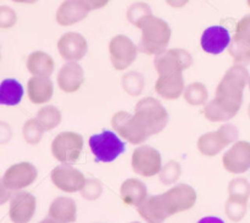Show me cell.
I'll list each match as a JSON object with an SVG mask.
<instances>
[{
	"instance_id": "obj_1",
	"label": "cell",
	"mask_w": 250,
	"mask_h": 223,
	"mask_svg": "<svg viewBox=\"0 0 250 223\" xmlns=\"http://www.w3.org/2000/svg\"><path fill=\"white\" fill-rule=\"evenodd\" d=\"M250 76L246 66L233 65L222 77L216 89V101L236 116L243 102V92L249 84Z\"/></svg>"
},
{
	"instance_id": "obj_2",
	"label": "cell",
	"mask_w": 250,
	"mask_h": 223,
	"mask_svg": "<svg viewBox=\"0 0 250 223\" xmlns=\"http://www.w3.org/2000/svg\"><path fill=\"white\" fill-rule=\"evenodd\" d=\"M137 28L142 31L139 51L148 55H158L166 50L171 39V28L165 20L151 15L146 17Z\"/></svg>"
},
{
	"instance_id": "obj_3",
	"label": "cell",
	"mask_w": 250,
	"mask_h": 223,
	"mask_svg": "<svg viewBox=\"0 0 250 223\" xmlns=\"http://www.w3.org/2000/svg\"><path fill=\"white\" fill-rule=\"evenodd\" d=\"M134 119L137 123L149 134V137L163 131L168 122V114L159 100L144 98L136 105Z\"/></svg>"
},
{
	"instance_id": "obj_4",
	"label": "cell",
	"mask_w": 250,
	"mask_h": 223,
	"mask_svg": "<svg viewBox=\"0 0 250 223\" xmlns=\"http://www.w3.org/2000/svg\"><path fill=\"white\" fill-rule=\"evenodd\" d=\"M239 131L234 124L226 123L217 131L203 134L198 141V149L205 156H215L221 153L222 149L237 142Z\"/></svg>"
},
{
	"instance_id": "obj_5",
	"label": "cell",
	"mask_w": 250,
	"mask_h": 223,
	"mask_svg": "<svg viewBox=\"0 0 250 223\" xmlns=\"http://www.w3.org/2000/svg\"><path fill=\"white\" fill-rule=\"evenodd\" d=\"M89 148L95 160L112 162L125 151V143L111 131H104L89 138Z\"/></svg>"
},
{
	"instance_id": "obj_6",
	"label": "cell",
	"mask_w": 250,
	"mask_h": 223,
	"mask_svg": "<svg viewBox=\"0 0 250 223\" xmlns=\"http://www.w3.org/2000/svg\"><path fill=\"white\" fill-rule=\"evenodd\" d=\"M83 149V137L75 132L58 134L51 144V153L58 161L65 165H73L80 159Z\"/></svg>"
},
{
	"instance_id": "obj_7",
	"label": "cell",
	"mask_w": 250,
	"mask_h": 223,
	"mask_svg": "<svg viewBox=\"0 0 250 223\" xmlns=\"http://www.w3.org/2000/svg\"><path fill=\"white\" fill-rule=\"evenodd\" d=\"M160 198L166 214L170 217L178 212L192 209L197 202V193L190 185L178 184L164 194H160Z\"/></svg>"
},
{
	"instance_id": "obj_8",
	"label": "cell",
	"mask_w": 250,
	"mask_h": 223,
	"mask_svg": "<svg viewBox=\"0 0 250 223\" xmlns=\"http://www.w3.org/2000/svg\"><path fill=\"white\" fill-rule=\"evenodd\" d=\"M193 63V56L185 49H166L163 53L155 55L154 66L158 71L159 76L167 73L178 72L190 67Z\"/></svg>"
},
{
	"instance_id": "obj_9",
	"label": "cell",
	"mask_w": 250,
	"mask_h": 223,
	"mask_svg": "<svg viewBox=\"0 0 250 223\" xmlns=\"http://www.w3.org/2000/svg\"><path fill=\"white\" fill-rule=\"evenodd\" d=\"M109 51L112 66L116 70L122 71L133 63V61L137 59L139 49L132 41V39L124 34H119L110 41Z\"/></svg>"
},
{
	"instance_id": "obj_10",
	"label": "cell",
	"mask_w": 250,
	"mask_h": 223,
	"mask_svg": "<svg viewBox=\"0 0 250 223\" xmlns=\"http://www.w3.org/2000/svg\"><path fill=\"white\" fill-rule=\"evenodd\" d=\"M161 155L150 145H142L132 154V168L134 172L143 177H153L160 172Z\"/></svg>"
},
{
	"instance_id": "obj_11",
	"label": "cell",
	"mask_w": 250,
	"mask_h": 223,
	"mask_svg": "<svg viewBox=\"0 0 250 223\" xmlns=\"http://www.w3.org/2000/svg\"><path fill=\"white\" fill-rule=\"evenodd\" d=\"M112 128L131 144H142L149 138V134L137 123L133 115L126 111H119L111 119Z\"/></svg>"
},
{
	"instance_id": "obj_12",
	"label": "cell",
	"mask_w": 250,
	"mask_h": 223,
	"mask_svg": "<svg viewBox=\"0 0 250 223\" xmlns=\"http://www.w3.org/2000/svg\"><path fill=\"white\" fill-rule=\"evenodd\" d=\"M37 175L38 171L32 163L20 162L7 168L1 183L12 192H20L23 188L31 185L36 181Z\"/></svg>"
},
{
	"instance_id": "obj_13",
	"label": "cell",
	"mask_w": 250,
	"mask_h": 223,
	"mask_svg": "<svg viewBox=\"0 0 250 223\" xmlns=\"http://www.w3.org/2000/svg\"><path fill=\"white\" fill-rule=\"evenodd\" d=\"M50 177L54 185L66 193L81 192L85 183V178L81 171L65 163L54 168Z\"/></svg>"
},
{
	"instance_id": "obj_14",
	"label": "cell",
	"mask_w": 250,
	"mask_h": 223,
	"mask_svg": "<svg viewBox=\"0 0 250 223\" xmlns=\"http://www.w3.org/2000/svg\"><path fill=\"white\" fill-rule=\"evenodd\" d=\"M224 167L231 173H243L250 168V143L237 142L222 158Z\"/></svg>"
},
{
	"instance_id": "obj_15",
	"label": "cell",
	"mask_w": 250,
	"mask_h": 223,
	"mask_svg": "<svg viewBox=\"0 0 250 223\" xmlns=\"http://www.w3.org/2000/svg\"><path fill=\"white\" fill-rule=\"evenodd\" d=\"M58 50L63 60L78 61L87 54L88 44L82 34L67 32L58 41Z\"/></svg>"
},
{
	"instance_id": "obj_16",
	"label": "cell",
	"mask_w": 250,
	"mask_h": 223,
	"mask_svg": "<svg viewBox=\"0 0 250 223\" xmlns=\"http://www.w3.org/2000/svg\"><path fill=\"white\" fill-rule=\"evenodd\" d=\"M36 198L27 192H16L10 203V219L14 223H28L36 212Z\"/></svg>"
},
{
	"instance_id": "obj_17",
	"label": "cell",
	"mask_w": 250,
	"mask_h": 223,
	"mask_svg": "<svg viewBox=\"0 0 250 223\" xmlns=\"http://www.w3.org/2000/svg\"><path fill=\"white\" fill-rule=\"evenodd\" d=\"M90 12L84 0H65L56 10L55 19L60 26L67 27L84 20Z\"/></svg>"
},
{
	"instance_id": "obj_18",
	"label": "cell",
	"mask_w": 250,
	"mask_h": 223,
	"mask_svg": "<svg viewBox=\"0 0 250 223\" xmlns=\"http://www.w3.org/2000/svg\"><path fill=\"white\" fill-rule=\"evenodd\" d=\"M229 32L222 26H211L205 29L200 38V45L208 54L217 55L225 51L231 43Z\"/></svg>"
},
{
	"instance_id": "obj_19",
	"label": "cell",
	"mask_w": 250,
	"mask_h": 223,
	"mask_svg": "<svg viewBox=\"0 0 250 223\" xmlns=\"http://www.w3.org/2000/svg\"><path fill=\"white\" fill-rule=\"evenodd\" d=\"M83 81H84V72L82 66L77 61H67L59 71L58 84L62 92H77Z\"/></svg>"
},
{
	"instance_id": "obj_20",
	"label": "cell",
	"mask_w": 250,
	"mask_h": 223,
	"mask_svg": "<svg viewBox=\"0 0 250 223\" xmlns=\"http://www.w3.org/2000/svg\"><path fill=\"white\" fill-rule=\"evenodd\" d=\"M182 72L183 71H178V72L159 76L155 84L156 93L164 99H178L185 92V81H183Z\"/></svg>"
},
{
	"instance_id": "obj_21",
	"label": "cell",
	"mask_w": 250,
	"mask_h": 223,
	"mask_svg": "<svg viewBox=\"0 0 250 223\" xmlns=\"http://www.w3.org/2000/svg\"><path fill=\"white\" fill-rule=\"evenodd\" d=\"M28 98L33 104H44L53 97L54 85L50 77L33 76L27 83Z\"/></svg>"
},
{
	"instance_id": "obj_22",
	"label": "cell",
	"mask_w": 250,
	"mask_h": 223,
	"mask_svg": "<svg viewBox=\"0 0 250 223\" xmlns=\"http://www.w3.org/2000/svg\"><path fill=\"white\" fill-rule=\"evenodd\" d=\"M49 217L61 223H72L77 219V206L71 198L59 197L49 207Z\"/></svg>"
},
{
	"instance_id": "obj_23",
	"label": "cell",
	"mask_w": 250,
	"mask_h": 223,
	"mask_svg": "<svg viewBox=\"0 0 250 223\" xmlns=\"http://www.w3.org/2000/svg\"><path fill=\"white\" fill-rule=\"evenodd\" d=\"M137 210L142 219L148 223H164L166 219H168L160 195L148 197L139 206H137Z\"/></svg>"
},
{
	"instance_id": "obj_24",
	"label": "cell",
	"mask_w": 250,
	"mask_h": 223,
	"mask_svg": "<svg viewBox=\"0 0 250 223\" xmlns=\"http://www.w3.org/2000/svg\"><path fill=\"white\" fill-rule=\"evenodd\" d=\"M121 198L126 204L132 206H139L148 198V189L142 181L129 178L121 185Z\"/></svg>"
},
{
	"instance_id": "obj_25",
	"label": "cell",
	"mask_w": 250,
	"mask_h": 223,
	"mask_svg": "<svg viewBox=\"0 0 250 223\" xmlns=\"http://www.w3.org/2000/svg\"><path fill=\"white\" fill-rule=\"evenodd\" d=\"M26 67L28 72L33 76H42V77H50L54 72V60L49 54L44 51H33L27 58Z\"/></svg>"
},
{
	"instance_id": "obj_26",
	"label": "cell",
	"mask_w": 250,
	"mask_h": 223,
	"mask_svg": "<svg viewBox=\"0 0 250 223\" xmlns=\"http://www.w3.org/2000/svg\"><path fill=\"white\" fill-rule=\"evenodd\" d=\"M23 97V87L16 80H4L0 84V104L15 106Z\"/></svg>"
},
{
	"instance_id": "obj_27",
	"label": "cell",
	"mask_w": 250,
	"mask_h": 223,
	"mask_svg": "<svg viewBox=\"0 0 250 223\" xmlns=\"http://www.w3.org/2000/svg\"><path fill=\"white\" fill-rule=\"evenodd\" d=\"M229 55L234 61V65L248 66L250 63V41L234 36L229 46Z\"/></svg>"
},
{
	"instance_id": "obj_28",
	"label": "cell",
	"mask_w": 250,
	"mask_h": 223,
	"mask_svg": "<svg viewBox=\"0 0 250 223\" xmlns=\"http://www.w3.org/2000/svg\"><path fill=\"white\" fill-rule=\"evenodd\" d=\"M183 97L188 104L193 106H200V105H205V102L208 101L209 93H208V88L203 83L194 82L185 88Z\"/></svg>"
},
{
	"instance_id": "obj_29",
	"label": "cell",
	"mask_w": 250,
	"mask_h": 223,
	"mask_svg": "<svg viewBox=\"0 0 250 223\" xmlns=\"http://www.w3.org/2000/svg\"><path fill=\"white\" fill-rule=\"evenodd\" d=\"M36 119L38 120L39 123L42 124L44 129L46 131H51V129L56 128L61 122V112L60 110L53 105H48L44 106L37 112Z\"/></svg>"
},
{
	"instance_id": "obj_30",
	"label": "cell",
	"mask_w": 250,
	"mask_h": 223,
	"mask_svg": "<svg viewBox=\"0 0 250 223\" xmlns=\"http://www.w3.org/2000/svg\"><path fill=\"white\" fill-rule=\"evenodd\" d=\"M121 83L125 92H127L132 97L141 95L144 90V85H146L143 75L137 71H129V72L125 73Z\"/></svg>"
},
{
	"instance_id": "obj_31",
	"label": "cell",
	"mask_w": 250,
	"mask_h": 223,
	"mask_svg": "<svg viewBox=\"0 0 250 223\" xmlns=\"http://www.w3.org/2000/svg\"><path fill=\"white\" fill-rule=\"evenodd\" d=\"M151 15H153V12H151L150 6L146 2L143 1L133 2V4L129 5V7L126 11V17L128 20V22L136 27H138L139 23L146 17L151 16Z\"/></svg>"
},
{
	"instance_id": "obj_32",
	"label": "cell",
	"mask_w": 250,
	"mask_h": 223,
	"mask_svg": "<svg viewBox=\"0 0 250 223\" xmlns=\"http://www.w3.org/2000/svg\"><path fill=\"white\" fill-rule=\"evenodd\" d=\"M44 132H45V129L42 127V124L39 123L37 119H31L26 121V123L23 124V128H22L24 141L31 145H36L42 141Z\"/></svg>"
},
{
	"instance_id": "obj_33",
	"label": "cell",
	"mask_w": 250,
	"mask_h": 223,
	"mask_svg": "<svg viewBox=\"0 0 250 223\" xmlns=\"http://www.w3.org/2000/svg\"><path fill=\"white\" fill-rule=\"evenodd\" d=\"M204 115L210 122H224L229 121V120L234 117V115H232L231 112L225 110L224 107L216 101V99L208 102L204 110Z\"/></svg>"
},
{
	"instance_id": "obj_34",
	"label": "cell",
	"mask_w": 250,
	"mask_h": 223,
	"mask_svg": "<svg viewBox=\"0 0 250 223\" xmlns=\"http://www.w3.org/2000/svg\"><path fill=\"white\" fill-rule=\"evenodd\" d=\"M229 198L247 202L250 195V184L244 178H234L229 184Z\"/></svg>"
},
{
	"instance_id": "obj_35",
	"label": "cell",
	"mask_w": 250,
	"mask_h": 223,
	"mask_svg": "<svg viewBox=\"0 0 250 223\" xmlns=\"http://www.w3.org/2000/svg\"><path fill=\"white\" fill-rule=\"evenodd\" d=\"M225 212H226L227 217L231 221L238 222L246 216L247 212V202L243 200H237L233 198H229L225 206Z\"/></svg>"
},
{
	"instance_id": "obj_36",
	"label": "cell",
	"mask_w": 250,
	"mask_h": 223,
	"mask_svg": "<svg viewBox=\"0 0 250 223\" xmlns=\"http://www.w3.org/2000/svg\"><path fill=\"white\" fill-rule=\"evenodd\" d=\"M181 176V165L176 161H168L166 165L161 167L160 172H159V178H160L161 183L165 185H170L176 183V181L180 178Z\"/></svg>"
},
{
	"instance_id": "obj_37",
	"label": "cell",
	"mask_w": 250,
	"mask_h": 223,
	"mask_svg": "<svg viewBox=\"0 0 250 223\" xmlns=\"http://www.w3.org/2000/svg\"><path fill=\"white\" fill-rule=\"evenodd\" d=\"M81 195L84 198L85 200H97L102 197L103 193V184L100 181L95 180V178H88L85 180L84 185L81 189Z\"/></svg>"
},
{
	"instance_id": "obj_38",
	"label": "cell",
	"mask_w": 250,
	"mask_h": 223,
	"mask_svg": "<svg viewBox=\"0 0 250 223\" xmlns=\"http://www.w3.org/2000/svg\"><path fill=\"white\" fill-rule=\"evenodd\" d=\"M16 12L10 6L2 5L0 6V27L1 28H11L16 23Z\"/></svg>"
},
{
	"instance_id": "obj_39",
	"label": "cell",
	"mask_w": 250,
	"mask_h": 223,
	"mask_svg": "<svg viewBox=\"0 0 250 223\" xmlns=\"http://www.w3.org/2000/svg\"><path fill=\"white\" fill-rule=\"evenodd\" d=\"M234 36L250 41V14L247 15V16H244L243 19L238 22V24H237L236 34H234Z\"/></svg>"
},
{
	"instance_id": "obj_40",
	"label": "cell",
	"mask_w": 250,
	"mask_h": 223,
	"mask_svg": "<svg viewBox=\"0 0 250 223\" xmlns=\"http://www.w3.org/2000/svg\"><path fill=\"white\" fill-rule=\"evenodd\" d=\"M11 137V128L7 126L6 123L1 122L0 123V138H1V143H6Z\"/></svg>"
},
{
	"instance_id": "obj_41",
	"label": "cell",
	"mask_w": 250,
	"mask_h": 223,
	"mask_svg": "<svg viewBox=\"0 0 250 223\" xmlns=\"http://www.w3.org/2000/svg\"><path fill=\"white\" fill-rule=\"evenodd\" d=\"M12 190L7 189L4 184L1 183V187H0V204H4L7 200H10L12 198Z\"/></svg>"
},
{
	"instance_id": "obj_42",
	"label": "cell",
	"mask_w": 250,
	"mask_h": 223,
	"mask_svg": "<svg viewBox=\"0 0 250 223\" xmlns=\"http://www.w3.org/2000/svg\"><path fill=\"white\" fill-rule=\"evenodd\" d=\"M87 2V5L89 6L90 10H98V9H102L104 7L105 5H107V2L110 0H84Z\"/></svg>"
},
{
	"instance_id": "obj_43",
	"label": "cell",
	"mask_w": 250,
	"mask_h": 223,
	"mask_svg": "<svg viewBox=\"0 0 250 223\" xmlns=\"http://www.w3.org/2000/svg\"><path fill=\"white\" fill-rule=\"evenodd\" d=\"M165 1L172 7H183L188 4L189 0H165Z\"/></svg>"
},
{
	"instance_id": "obj_44",
	"label": "cell",
	"mask_w": 250,
	"mask_h": 223,
	"mask_svg": "<svg viewBox=\"0 0 250 223\" xmlns=\"http://www.w3.org/2000/svg\"><path fill=\"white\" fill-rule=\"evenodd\" d=\"M198 223H225V222L222 221L221 219H219V217L208 216V217H204V219L200 220Z\"/></svg>"
},
{
	"instance_id": "obj_45",
	"label": "cell",
	"mask_w": 250,
	"mask_h": 223,
	"mask_svg": "<svg viewBox=\"0 0 250 223\" xmlns=\"http://www.w3.org/2000/svg\"><path fill=\"white\" fill-rule=\"evenodd\" d=\"M15 2H20V4H34L37 2L38 0H12Z\"/></svg>"
},
{
	"instance_id": "obj_46",
	"label": "cell",
	"mask_w": 250,
	"mask_h": 223,
	"mask_svg": "<svg viewBox=\"0 0 250 223\" xmlns=\"http://www.w3.org/2000/svg\"><path fill=\"white\" fill-rule=\"evenodd\" d=\"M39 223H61V222L56 221V220L51 219V217H48V219H44L43 221H42V222H39Z\"/></svg>"
},
{
	"instance_id": "obj_47",
	"label": "cell",
	"mask_w": 250,
	"mask_h": 223,
	"mask_svg": "<svg viewBox=\"0 0 250 223\" xmlns=\"http://www.w3.org/2000/svg\"><path fill=\"white\" fill-rule=\"evenodd\" d=\"M248 115H249V117H250V105H249V109H248Z\"/></svg>"
},
{
	"instance_id": "obj_48",
	"label": "cell",
	"mask_w": 250,
	"mask_h": 223,
	"mask_svg": "<svg viewBox=\"0 0 250 223\" xmlns=\"http://www.w3.org/2000/svg\"><path fill=\"white\" fill-rule=\"evenodd\" d=\"M248 5L250 6V0H248Z\"/></svg>"
},
{
	"instance_id": "obj_49",
	"label": "cell",
	"mask_w": 250,
	"mask_h": 223,
	"mask_svg": "<svg viewBox=\"0 0 250 223\" xmlns=\"http://www.w3.org/2000/svg\"><path fill=\"white\" fill-rule=\"evenodd\" d=\"M249 89H250V81H249Z\"/></svg>"
},
{
	"instance_id": "obj_50",
	"label": "cell",
	"mask_w": 250,
	"mask_h": 223,
	"mask_svg": "<svg viewBox=\"0 0 250 223\" xmlns=\"http://www.w3.org/2000/svg\"><path fill=\"white\" fill-rule=\"evenodd\" d=\"M132 223H141V222H132Z\"/></svg>"
}]
</instances>
